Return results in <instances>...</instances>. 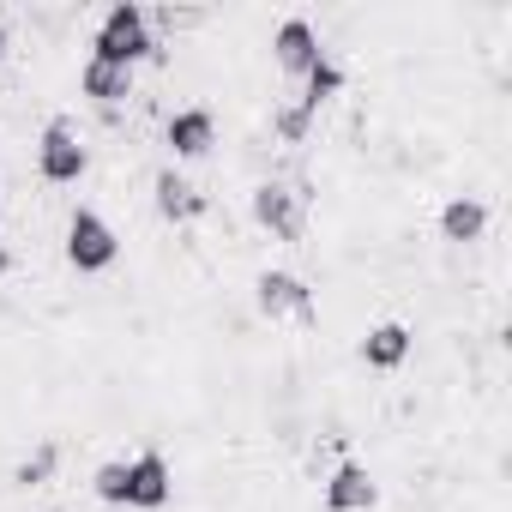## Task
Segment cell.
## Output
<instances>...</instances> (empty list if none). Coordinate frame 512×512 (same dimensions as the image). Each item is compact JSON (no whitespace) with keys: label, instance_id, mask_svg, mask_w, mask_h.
I'll return each mask as SVG.
<instances>
[{"label":"cell","instance_id":"cell-1","mask_svg":"<svg viewBox=\"0 0 512 512\" xmlns=\"http://www.w3.org/2000/svg\"><path fill=\"white\" fill-rule=\"evenodd\" d=\"M91 55L97 61H115V67H139L157 55V31H151V13L139 7V0H115V7L103 13L97 37H91Z\"/></svg>","mask_w":512,"mask_h":512},{"label":"cell","instance_id":"cell-2","mask_svg":"<svg viewBox=\"0 0 512 512\" xmlns=\"http://www.w3.org/2000/svg\"><path fill=\"white\" fill-rule=\"evenodd\" d=\"M67 266L73 272H85V278H97V272H109L115 260H121V235H115V223L103 217V211H91V205H79L73 217H67Z\"/></svg>","mask_w":512,"mask_h":512},{"label":"cell","instance_id":"cell-3","mask_svg":"<svg viewBox=\"0 0 512 512\" xmlns=\"http://www.w3.org/2000/svg\"><path fill=\"white\" fill-rule=\"evenodd\" d=\"M85 169H91V151H85L79 127H73L67 115H55V121L37 133V175H43L49 187H73V181H85Z\"/></svg>","mask_w":512,"mask_h":512},{"label":"cell","instance_id":"cell-4","mask_svg":"<svg viewBox=\"0 0 512 512\" xmlns=\"http://www.w3.org/2000/svg\"><path fill=\"white\" fill-rule=\"evenodd\" d=\"M247 211H253V223H260L266 235H278V241H302V229H308V193L290 187V181H260V187L247 193Z\"/></svg>","mask_w":512,"mask_h":512},{"label":"cell","instance_id":"cell-5","mask_svg":"<svg viewBox=\"0 0 512 512\" xmlns=\"http://www.w3.org/2000/svg\"><path fill=\"white\" fill-rule=\"evenodd\" d=\"M175 500V470L157 446H145L139 458H127V506L133 512H163Z\"/></svg>","mask_w":512,"mask_h":512},{"label":"cell","instance_id":"cell-6","mask_svg":"<svg viewBox=\"0 0 512 512\" xmlns=\"http://www.w3.org/2000/svg\"><path fill=\"white\" fill-rule=\"evenodd\" d=\"M163 145H169L175 163H199V157H211V145H217V115H211L205 103L175 109L169 127H163Z\"/></svg>","mask_w":512,"mask_h":512},{"label":"cell","instance_id":"cell-7","mask_svg":"<svg viewBox=\"0 0 512 512\" xmlns=\"http://www.w3.org/2000/svg\"><path fill=\"white\" fill-rule=\"evenodd\" d=\"M326 55V43H320V31H314V19H284L278 31H272V61H278V73H290V79H308V67Z\"/></svg>","mask_w":512,"mask_h":512},{"label":"cell","instance_id":"cell-8","mask_svg":"<svg viewBox=\"0 0 512 512\" xmlns=\"http://www.w3.org/2000/svg\"><path fill=\"white\" fill-rule=\"evenodd\" d=\"M253 308H260L266 320H284V314L314 320V290L296 272H260V278H253Z\"/></svg>","mask_w":512,"mask_h":512},{"label":"cell","instance_id":"cell-9","mask_svg":"<svg viewBox=\"0 0 512 512\" xmlns=\"http://www.w3.org/2000/svg\"><path fill=\"white\" fill-rule=\"evenodd\" d=\"M151 199H157V217H163V223H199V217L211 211V199H205L181 169H157Z\"/></svg>","mask_w":512,"mask_h":512},{"label":"cell","instance_id":"cell-10","mask_svg":"<svg viewBox=\"0 0 512 512\" xmlns=\"http://www.w3.org/2000/svg\"><path fill=\"white\" fill-rule=\"evenodd\" d=\"M410 350H416V332H410L404 320H380V326H368V338H362V362H368L374 374H398V368L410 362Z\"/></svg>","mask_w":512,"mask_h":512},{"label":"cell","instance_id":"cell-11","mask_svg":"<svg viewBox=\"0 0 512 512\" xmlns=\"http://www.w3.org/2000/svg\"><path fill=\"white\" fill-rule=\"evenodd\" d=\"M380 500V488H374V476H368V464H356V458H344L332 476H326V512H368Z\"/></svg>","mask_w":512,"mask_h":512},{"label":"cell","instance_id":"cell-12","mask_svg":"<svg viewBox=\"0 0 512 512\" xmlns=\"http://www.w3.org/2000/svg\"><path fill=\"white\" fill-rule=\"evenodd\" d=\"M79 97H91L97 109H121L133 97V67H115V61H85L79 67Z\"/></svg>","mask_w":512,"mask_h":512},{"label":"cell","instance_id":"cell-13","mask_svg":"<svg viewBox=\"0 0 512 512\" xmlns=\"http://www.w3.org/2000/svg\"><path fill=\"white\" fill-rule=\"evenodd\" d=\"M482 229H488V205L476 193H458V199L440 205V241L470 247V241H482Z\"/></svg>","mask_w":512,"mask_h":512},{"label":"cell","instance_id":"cell-14","mask_svg":"<svg viewBox=\"0 0 512 512\" xmlns=\"http://www.w3.org/2000/svg\"><path fill=\"white\" fill-rule=\"evenodd\" d=\"M338 91H344V67H338L332 55H320V61L308 67V79H302V97H296V103H302L308 115H320V109H326Z\"/></svg>","mask_w":512,"mask_h":512},{"label":"cell","instance_id":"cell-15","mask_svg":"<svg viewBox=\"0 0 512 512\" xmlns=\"http://www.w3.org/2000/svg\"><path fill=\"white\" fill-rule=\"evenodd\" d=\"M91 494H97L103 506H127V458H109V464H97V476H91Z\"/></svg>","mask_w":512,"mask_h":512},{"label":"cell","instance_id":"cell-16","mask_svg":"<svg viewBox=\"0 0 512 512\" xmlns=\"http://www.w3.org/2000/svg\"><path fill=\"white\" fill-rule=\"evenodd\" d=\"M272 133H278L284 145H308V133H314V115H308L302 103H284V109H272Z\"/></svg>","mask_w":512,"mask_h":512},{"label":"cell","instance_id":"cell-17","mask_svg":"<svg viewBox=\"0 0 512 512\" xmlns=\"http://www.w3.org/2000/svg\"><path fill=\"white\" fill-rule=\"evenodd\" d=\"M55 464H61V446H37V452L13 470V482H19V488H43V482L55 476Z\"/></svg>","mask_w":512,"mask_h":512},{"label":"cell","instance_id":"cell-18","mask_svg":"<svg viewBox=\"0 0 512 512\" xmlns=\"http://www.w3.org/2000/svg\"><path fill=\"white\" fill-rule=\"evenodd\" d=\"M7 278H13V247L0 241V284H7Z\"/></svg>","mask_w":512,"mask_h":512},{"label":"cell","instance_id":"cell-19","mask_svg":"<svg viewBox=\"0 0 512 512\" xmlns=\"http://www.w3.org/2000/svg\"><path fill=\"white\" fill-rule=\"evenodd\" d=\"M7 49H13V31H7V25H0V61H7Z\"/></svg>","mask_w":512,"mask_h":512}]
</instances>
